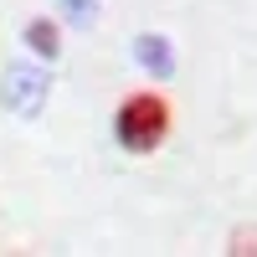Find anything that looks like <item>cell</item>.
<instances>
[{"instance_id": "obj_3", "label": "cell", "mask_w": 257, "mask_h": 257, "mask_svg": "<svg viewBox=\"0 0 257 257\" xmlns=\"http://www.w3.org/2000/svg\"><path fill=\"white\" fill-rule=\"evenodd\" d=\"M139 57H144V67H149V72H160V77L170 72V52L160 47V36H139Z\"/></svg>"}, {"instance_id": "obj_2", "label": "cell", "mask_w": 257, "mask_h": 257, "mask_svg": "<svg viewBox=\"0 0 257 257\" xmlns=\"http://www.w3.org/2000/svg\"><path fill=\"white\" fill-rule=\"evenodd\" d=\"M26 47L41 52V57H57V26L52 21H31L26 26Z\"/></svg>"}, {"instance_id": "obj_1", "label": "cell", "mask_w": 257, "mask_h": 257, "mask_svg": "<svg viewBox=\"0 0 257 257\" xmlns=\"http://www.w3.org/2000/svg\"><path fill=\"white\" fill-rule=\"evenodd\" d=\"M113 134H118L123 149H134V155L160 149L165 134H170V108H165V98H155V93L123 98V103H118V113H113Z\"/></svg>"}]
</instances>
